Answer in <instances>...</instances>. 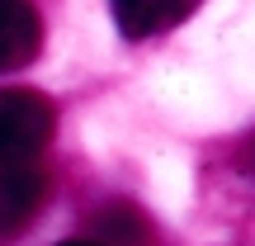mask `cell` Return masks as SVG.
Wrapping results in <instances>:
<instances>
[{"mask_svg":"<svg viewBox=\"0 0 255 246\" xmlns=\"http://www.w3.org/2000/svg\"><path fill=\"white\" fill-rule=\"evenodd\" d=\"M189 14H194L189 0H119L114 5V24L132 43L137 38H151V33H165V28H175Z\"/></svg>","mask_w":255,"mask_h":246,"instance_id":"cell-4","label":"cell"},{"mask_svg":"<svg viewBox=\"0 0 255 246\" xmlns=\"http://www.w3.org/2000/svg\"><path fill=\"white\" fill-rule=\"evenodd\" d=\"M57 246H95V242H57Z\"/></svg>","mask_w":255,"mask_h":246,"instance_id":"cell-7","label":"cell"},{"mask_svg":"<svg viewBox=\"0 0 255 246\" xmlns=\"http://www.w3.org/2000/svg\"><path fill=\"white\" fill-rule=\"evenodd\" d=\"M237 161H241V171H246L251 180H255V133L246 137V142H241V152H237Z\"/></svg>","mask_w":255,"mask_h":246,"instance_id":"cell-6","label":"cell"},{"mask_svg":"<svg viewBox=\"0 0 255 246\" xmlns=\"http://www.w3.org/2000/svg\"><path fill=\"white\" fill-rule=\"evenodd\" d=\"M57 128V109L47 95L24 90V85H5L0 90V166L33 161Z\"/></svg>","mask_w":255,"mask_h":246,"instance_id":"cell-1","label":"cell"},{"mask_svg":"<svg viewBox=\"0 0 255 246\" xmlns=\"http://www.w3.org/2000/svg\"><path fill=\"white\" fill-rule=\"evenodd\" d=\"M43 47V19L33 5L19 0H0V71L28 66Z\"/></svg>","mask_w":255,"mask_h":246,"instance_id":"cell-3","label":"cell"},{"mask_svg":"<svg viewBox=\"0 0 255 246\" xmlns=\"http://www.w3.org/2000/svg\"><path fill=\"white\" fill-rule=\"evenodd\" d=\"M151 228L142 223V213L132 204H109L95 218V246H146Z\"/></svg>","mask_w":255,"mask_h":246,"instance_id":"cell-5","label":"cell"},{"mask_svg":"<svg viewBox=\"0 0 255 246\" xmlns=\"http://www.w3.org/2000/svg\"><path fill=\"white\" fill-rule=\"evenodd\" d=\"M43 204H47V171L38 161L0 166V242L19 237Z\"/></svg>","mask_w":255,"mask_h":246,"instance_id":"cell-2","label":"cell"}]
</instances>
